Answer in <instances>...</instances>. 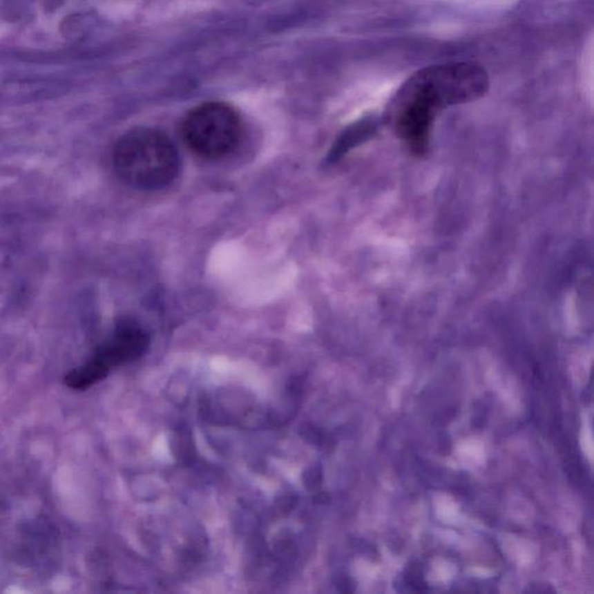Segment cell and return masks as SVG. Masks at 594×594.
<instances>
[{
    "label": "cell",
    "mask_w": 594,
    "mask_h": 594,
    "mask_svg": "<svg viewBox=\"0 0 594 594\" xmlns=\"http://www.w3.org/2000/svg\"><path fill=\"white\" fill-rule=\"evenodd\" d=\"M379 127V120L375 119L374 116L366 117L363 120H360L356 124H352L351 127H348L343 134L338 137L337 142L334 143V148H331L329 153V160L331 162L338 160L341 157L354 148L360 143L367 141L368 138L372 137L377 131Z\"/></svg>",
    "instance_id": "277c9868"
},
{
    "label": "cell",
    "mask_w": 594,
    "mask_h": 594,
    "mask_svg": "<svg viewBox=\"0 0 594 594\" xmlns=\"http://www.w3.org/2000/svg\"><path fill=\"white\" fill-rule=\"evenodd\" d=\"M238 113L225 102L196 106L182 122V137L193 153L206 160H218L233 151L242 137Z\"/></svg>",
    "instance_id": "7a4b0ae2"
},
{
    "label": "cell",
    "mask_w": 594,
    "mask_h": 594,
    "mask_svg": "<svg viewBox=\"0 0 594 594\" xmlns=\"http://www.w3.org/2000/svg\"><path fill=\"white\" fill-rule=\"evenodd\" d=\"M148 338L141 327L126 323L95 352L86 363L70 370L64 382L73 390H85L122 363L137 359L148 347Z\"/></svg>",
    "instance_id": "3957f363"
},
{
    "label": "cell",
    "mask_w": 594,
    "mask_h": 594,
    "mask_svg": "<svg viewBox=\"0 0 594 594\" xmlns=\"http://www.w3.org/2000/svg\"><path fill=\"white\" fill-rule=\"evenodd\" d=\"M113 166L122 182L138 189H160L180 171V158L166 135L148 128L128 131L113 150Z\"/></svg>",
    "instance_id": "6da1fadb"
}]
</instances>
